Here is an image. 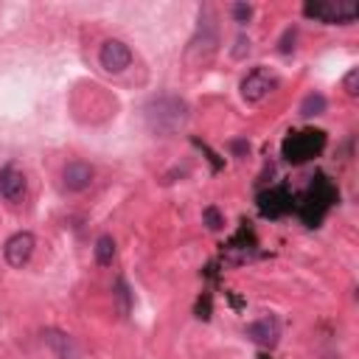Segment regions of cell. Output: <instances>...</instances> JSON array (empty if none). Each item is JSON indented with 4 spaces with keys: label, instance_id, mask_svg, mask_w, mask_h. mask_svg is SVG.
Segmentation results:
<instances>
[{
    "label": "cell",
    "instance_id": "ffe728a7",
    "mask_svg": "<svg viewBox=\"0 0 359 359\" xmlns=\"http://www.w3.org/2000/svg\"><path fill=\"white\" fill-rule=\"evenodd\" d=\"M250 14H252V8H250V6H244V3H236V6H233V17H236L238 22H247V20H250Z\"/></svg>",
    "mask_w": 359,
    "mask_h": 359
},
{
    "label": "cell",
    "instance_id": "8fae6325",
    "mask_svg": "<svg viewBox=\"0 0 359 359\" xmlns=\"http://www.w3.org/2000/svg\"><path fill=\"white\" fill-rule=\"evenodd\" d=\"M244 334H247L252 342H258V345H275L278 337H280V325H278L275 317H261V320L250 323Z\"/></svg>",
    "mask_w": 359,
    "mask_h": 359
},
{
    "label": "cell",
    "instance_id": "2e32d148",
    "mask_svg": "<svg viewBox=\"0 0 359 359\" xmlns=\"http://www.w3.org/2000/svg\"><path fill=\"white\" fill-rule=\"evenodd\" d=\"M115 297H118V303H121V314H129V309H132V294H129V286H126L123 278L115 280Z\"/></svg>",
    "mask_w": 359,
    "mask_h": 359
},
{
    "label": "cell",
    "instance_id": "9a60e30c",
    "mask_svg": "<svg viewBox=\"0 0 359 359\" xmlns=\"http://www.w3.org/2000/svg\"><path fill=\"white\" fill-rule=\"evenodd\" d=\"M112 258H115V241H112V236H101L95 241V261L101 266H109Z\"/></svg>",
    "mask_w": 359,
    "mask_h": 359
},
{
    "label": "cell",
    "instance_id": "52a82bcc",
    "mask_svg": "<svg viewBox=\"0 0 359 359\" xmlns=\"http://www.w3.org/2000/svg\"><path fill=\"white\" fill-rule=\"evenodd\" d=\"M98 62H101V67L107 73H121V70H126L132 65V50L121 39H107L101 45V50H98Z\"/></svg>",
    "mask_w": 359,
    "mask_h": 359
},
{
    "label": "cell",
    "instance_id": "5b68a950",
    "mask_svg": "<svg viewBox=\"0 0 359 359\" xmlns=\"http://www.w3.org/2000/svg\"><path fill=\"white\" fill-rule=\"evenodd\" d=\"M325 146V135L323 132H314V129H306V132H292L286 140H283V157L289 163H306L309 157L320 154Z\"/></svg>",
    "mask_w": 359,
    "mask_h": 359
},
{
    "label": "cell",
    "instance_id": "3957f363",
    "mask_svg": "<svg viewBox=\"0 0 359 359\" xmlns=\"http://www.w3.org/2000/svg\"><path fill=\"white\" fill-rule=\"evenodd\" d=\"M334 202H337V191H334V185H331L325 177H317L314 185L309 188L303 205H300V213H303L306 224H317V222L323 219V213H325Z\"/></svg>",
    "mask_w": 359,
    "mask_h": 359
},
{
    "label": "cell",
    "instance_id": "4fadbf2b",
    "mask_svg": "<svg viewBox=\"0 0 359 359\" xmlns=\"http://www.w3.org/2000/svg\"><path fill=\"white\" fill-rule=\"evenodd\" d=\"M42 339H45V345L56 353V359H73V342H70L67 334H62V331H56V328H45V331H42Z\"/></svg>",
    "mask_w": 359,
    "mask_h": 359
},
{
    "label": "cell",
    "instance_id": "9c48e42d",
    "mask_svg": "<svg viewBox=\"0 0 359 359\" xmlns=\"http://www.w3.org/2000/svg\"><path fill=\"white\" fill-rule=\"evenodd\" d=\"M93 177H95V171H93V165L84 163V160H73V163H67V165L62 168V185H65L67 191H73V194L87 191V188L93 185Z\"/></svg>",
    "mask_w": 359,
    "mask_h": 359
},
{
    "label": "cell",
    "instance_id": "30bf717a",
    "mask_svg": "<svg viewBox=\"0 0 359 359\" xmlns=\"http://www.w3.org/2000/svg\"><path fill=\"white\" fill-rule=\"evenodd\" d=\"M258 208H261L264 216L278 219V216H283L292 208V196L286 194V188H272V191H266V194L258 196Z\"/></svg>",
    "mask_w": 359,
    "mask_h": 359
},
{
    "label": "cell",
    "instance_id": "ac0fdd59",
    "mask_svg": "<svg viewBox=\"0 0 359 359\" xmlns=\"http://www.w3.org/2000/svg\"><path fill=\"white\" fill-rule=\"evenodd\" d=\"M342 84H345V93H348V95H356V93H359V67H351Z\"/></svg>",
    "mask_w": 359,
    "mask_h": 359
},
{
    "label": "cell",
    "instance_id": "e0dca14e",
    "mask_svg": "<svg viewBox=\"0 0 359 359\" xmlns=\"http://www.w3.org/2000/svg\"><path fill=\"white\" fill-rule=\"evenodd\" d=\"M202 219H205V224H208V230H222V224H224V219H222V213H219V208H205L202 210Z\"/></svg>",
    "mask_w": 359,
    "mask_h": 359
},
{
    "label": "cell",
    "instance_id": "44dd1931",
    "mask_svg": "<svg viewBox=\"0 0 359 359\" xmlns=\"http://www.w3.org/2000/svg\"><path fill=\"white\" fill-rule=\"evenodd\" d=\"M247 50H250V39H247V36H238V39H236V48H233V56L238 59V56H244Z\"/></svg>",
    "mask_w": 359,
    "mask_h": 359
},
{
    "label": "cell",
    "instance_id": "5bb4252c",
    "mask_svg": "<svg viewBox=\"0 0 359 359\" xmlns=\"http://www.w3.org/2000/svg\"><path fill=\"white\" fill-rule=\"evenodd\" d=\"M325 107H328V101H325L323 93H309V95L300 101V115H303V118H314V115H323Z\"/></svg>",
    "mask_w": 359,
    "mask_h": 359
},
{
    "label": "cell",
    "instance_id": "7c38bea8",
    "mask_svg": "<svg viewBox=\"0 0 359 359\" xmlns=\"http://www.w3.org/2000/svg\"><path fill=\"white\" fill-rule=\"evenodd\" d=\"M25 194V177L17 165H6L0 171V196L8 202H17Z\"/></svg>",
    "mask_w": 359,
    "mask_h": 359
},
{
    "label": "cell",
    "instance_id": "ba28073f",
    "mask_svg": "<svg viewBox=\"0 0 359 359\" xmlns=\"http://www.w3.org/2000/svg\"><path fill=\"white\" fill-rule=\"evenodd\" d=\"M34 236L31 233H25V230H20V233H14L8 241H6V247H3V255H6V261H8V266H25L28 261H31V255H34Z\"/></svg>",
    "mask_w": 359,
    "mask_h": 359
},
{
    "label": "cell",
    "instance_id": "6da1fadb",
    "mask_svg": "<svg viewBox=\"0 0 359 359\" xmlns=\"http://www.w3.org/2000/svg\"><path fill=\"white\" fill-rule=\"evenodd\" d=\"M143 115L154 135H174L188 123V104L177 95H157L146 104Z\"/></svg>",
    "mask_w": 359,
    "mask_h": 359
},
{
    "label": "cell",
    "instance_id": "277c9868",
    "mask_svg": "<svg viewBox=\"0 0 359 359\" xmlns=\"http://www.w3.org/2000/svg\"><path fill=\"white\" fill-rule=\"evenodd\" d=\"M303 14L320 22H351L359 14V6L353 0H309Z\"/></svg>",
    "mask_w": 359,
    "mask_h": 359
},
{
    "label": "cell",
    "instance_id": "d6986e66",
    "mask_svg": "<svg viewBox=\"0 0 359 359\" xmlns=\"http://www.w3.org/2000/svg\"><path fill=\"white\" fill-rule=\"evenodd\" d=\"M294 36H297V28H286L283 36H280V42H278V50L280 53H289L294 48Z\"/></svg>",
    "mask_w": 359,
    "mask_h": 359
},
{
    "label": "cell",
    "instance_id": "7a4b0ae2",
    "mask_svg": "<svg viewBox=\"0 0 359 359\" xmlns=\"http://www.w3.org/2000/svg\"><path fill=\"white\" fill-rule=\"evenodd\" d=\"M216 48H219V20H216V11L205 6L199 11V25L185 48V62L191 67H205L216 56Z\"/></svg>",
    "mask_w": 359,
    "mask_h": 359
},
{
    "label": "cell",
    "instance_id": "8992f818",
    "mask_svg": "<svg viewBox=\"0 0 359 359\" xmlns=\"http://www.w3.org/2000/svg\"><path fill=\"white\" fill-rule=\"evenodd\" d=\"M278 79L266 70V67H255L244 81H241V98L250 101V104H258L261 98H266L272 90H275Z\"/></svg>",
    "mask_w": 359,
    "mask_h": 359
}]
</instances>
